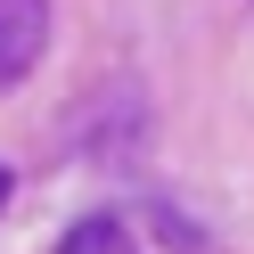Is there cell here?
<instances>
[{"instance_id": "cell-1", "label": "cell", "mask_w": 254, "mask_h": 254, "mask_svg": "<svg viewBox=\"0 0 254 254\" xmlns=\"http://www.w3.org/2000/svg\"><path fill=\"white\" fill-rule=\"evenodd\" d=\"M41 41H50V0H0V90H17L41 66Z\"/></svg>"}, {"instance_id": "cell-2", "label": "cell", "mask_w": 254, "mask_h": 254, "mask_svg": "<svg viewBox=\"0 0 254 254\" xmlns=\"http://www.w3.org/2000/svg\"><path fill=\"white\" fill-rule=\"evenodd\" d=\"M58 254H139V246H131V230H123L115 213H90V221H74V230L58 238Z\"/></svg>"}, {"instance_id": "cell-3", "label": "cell", "mask_w": 254, "mask_h": 254, "mask_svg": "<svg viewBox=\"0 0 254 254\" xmlns=\"http://www.w3.org/2000/svg\"><path fill=\"white\" fill-rule=\"evenodd\" d=\"M0 205H8V164H0Z\"/></svg>"}]
</instances>
